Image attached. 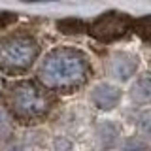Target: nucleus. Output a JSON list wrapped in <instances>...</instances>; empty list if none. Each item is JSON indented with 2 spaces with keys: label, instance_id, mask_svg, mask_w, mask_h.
<instances>
[{
  "label": "nucleus",
  "instance_id": "nucleus-2",
  "mask_svg": "<svg viewBox=\"0 0 151 151\" xmlns=\"http://www.w3.org/2000/svg\"><path fill=\"white\" fill-rule=\"evenodd\" d=\"M8 106L15 119L34 123L51 111L53 98L44 85H38L36 81H19L9 89Z\"/></svg>",
  "mask_w": 151,
  "mask_h": 151
},
{
  "label": "nucleus",
  "instance_id": "nucleus-12",
  "mask_svg": "<svg viewBox=\"0 0 151 151\" xmlns=\"http://www.w3.org/2000/svg\"><path fill=\"white\" fill-rule=\"evenodd\" d=\"M4 91V79H2V76H0V93Z\"/></svg>",
  "mask_w": 151,
  "mask_h": 151
},
{
  "label": "nucleus",
  "instance_id": "nucleus-9",
  "mask_svg": "<svg viewBox=\"0 0 151 151\" xmlns=\"http://www.w3.org/2000/svg\"><path fill=\"white\" fill-rule=\"evenodd\" d=\"M115 134H117V129L113 125H108V123L100 125V129H98V140H100L104 145H110L113 142V136Z\"/></svg>",
  "mask_w": 151,
  "mask_h": 151
},
{
  "label": "nucleus",
  "instance_id": "nucleus-4",
  "mask_svg": "<svg viewBox=\"0 0 151 151\" xmlns=\"http://www.w3.org/2000/svg\"><path fill=\"white\" fill-rule=\"evenodd\" d=\"M132 19L127 13H119V12H108L104 15L96 17L94 21H91L85 30L91 34L94 40L100 42H115L123 38L127 32L132 30Z\"/></svg>",
  "mask_w": 151,
  "mask_h": 151
},
{
  "label": "nucleus",
  "instance_id": "nucleus-10",
  "mask_svg": "<svg viewBox=\"0 0 151 151\" xmlns=\"http://www.w3.org/2000/svg\"><path fill=\"white\" fill-rule=\"evenodd\" d=\"M123 151H147V147H145V144L140 138H130V140H127Z\"/></svg>",
  "mask_w": 151,
  "mask_h": 151
},
{
  "label": "nucleus",
  "instance_id": "nucleus-7",
  "mask_svg": "<svg viewBox=\"0 0 151 151\" xmlns=\"http://www.w3.org/2000/svg\"><path fill=\"white\" fill-rule=\"evenodd\" d=\"M130 98L136 104H149L151 102V76L138 78L130 87Z\"/></svg>",
  "mask_w": 151,
  "mask_h": 151
},
{
  "label": "nucleus",
  "instance_id": "nucleus-5",
  "mask_svg": "<svg viewBox=\"0 0 151 151\" xmlns=\"http://www.w3.org/2000/svg\"><path fill=\"white\" fill-rule=\"evenodd\" d=\"M138 68V60L127 53H117L108 60V72L117 79H129Z\"/></svg>",
  "mask_w": 151,
  "mask_h": 151
},
{
  "label": "nucleus",
  "instance_id": "nucleus-1",
  "mask_svg": "<svg viewBox=\"0 0 151 151\" xmlns=\"http://www.w3.org/2000/svg\"><path fill=\"white\" fill-rule=\"evenodd\" d=\"M40 85L51 91L74 93L89 79V60L81 51L59 47L45 55L38 68Z\"/></svg>",
  "mask_w": 151,
  "mask_h": 151
},
{
  "label": "nucleus",
  "instance_id": "nucleus-11",
  "mask_svg": "<svg viewBox=\"0 0 151 151\" xmlns=\"http://www.w3.org/2000/svg\"><path fill=\"white\" fill-rule=\"evenodd\" d=\"M8 129H9V121H8L6 113L0 110V134H6Z\"/></svg>",
  "mask_w": 151,
  "mask_h": 151
},
{
  "label": "nucleus",
  "instance_id": "nucleus-6",
  "mask_svg": "<svg viewBox=\"0 0 151 151\" xmlns=\"http://www.w3.org/2000/svg\"><path fill=\"white\" fill-rule=\"evenodd\" d=\"M119 89L113 87V85H108V83H102L98 87H94L93 91V102L96 104V108L100 110H111L117 102H119Z\"/></svg>",
  "mask_w": 151,
  "mask_h": 151
},
{
  "label": "nucleus",
  "instance_id": "nucleus-3",
  "mask_svg": "<svg viewBox=\"0 0 151 151\" xmlns=\"http://www.w3.org/2000/svg\"><path fill=\"white\" fill-rule=\"evenodd\" d=\"M38 42L30 34H12L0 40V70L6 74H21L34 64Z\"/></svg>",
  "mask_w": 151,
  "mask_h": 151
},
{
  "label": "nucleus",
  "instance_id": "nucleus-8",
  "mask_svg": "<svg viewBox=\"0 0 151 151\" xmlns=\"http://www.w3.org/2000/svg\"><path fill=\"white\" fill-rule=\"evenodd\" d=\"M132 30L138 34L145 44L151 45V15H145V17H140L132 23Z\"/></svg>",
  "mask_w": 151,
  "mask_h": 151
}]
</instances>
